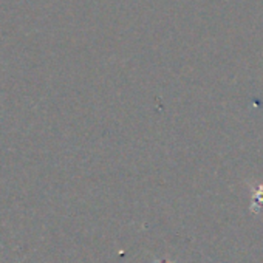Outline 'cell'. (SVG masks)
Returning a JSON list of instances; mask_svg holds the SVG:
<instances>
[{
    "label": "cell",
    "mask_w": 263,
    "mask_h": 263,
    "mask_svg": "<svg viewBox=\"0 0 263 263\" xmlns=\"http://www.w3.org/2000/svg\"><path fill=\"white\" fill-rule=\"evenodd\" d=\"M251 204L249 209L252 214H260L263 211V183H249Z\"/></svg>",
    "instance_id": "cell-1"
},
{
    "label": "cell",
    "mask_w": 263,
    "mask_h": 263,
    "mask_svg": "<svg viewBox=\"0 0 263 263\" xmlns=\"http://www.w3.org/2000/svg\"><path fill=\"white\" fill-rule=\"evenodd\" d=\"M157 263H169V261H163V260H155Z\"/></svg>",
    "instance_id": "cell-2"
}]
</instances>
